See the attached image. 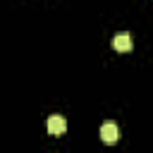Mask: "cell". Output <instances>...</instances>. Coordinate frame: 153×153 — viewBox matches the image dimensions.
<instances>
[{
  "mask_svg": "<svg viewBox=\"0 0 153 153\" xmlns=\"http://www.w3.org/2000/svg\"><path fill=\"white\" fill-rule=\"evenodd\" d=\"M100 139H103L105 143H115V141L120 139V129H117V124H115V122H105V124L100 127Z\"/></svg>",
  "mask_w": 153,
  "mask_h": 153,
  "instance_id": "7a4b0ae2",
  "label": "cell"
},
{
  "mask_svg": "<svg viewBox=\"0 0 153 153\" xmlns=\"http://www.w3.org/2000/svg\"><path fill=\"white\" fill-rule=\"evenodd\" d=\"M112 48H115L117 53H129V50H131V36H129V33H117V36L112 38Z\"/></svg>",
  "mask_w": 153,
  "mask_h": 153,
  "instance_id": "3957f363",
  "label": "cell"
},
{
  "mask_svg": "<svg viewBox=\"0 0 153 153\" xmlns=\"http://www.w3.org/2000/svg\"><path fill=\"white\" fill-rule=\"evenodd\" d=\"M67 131V122L62 115H50L48 117V134L50 136H62Z\"/></svg>",
  "mask_w": 153,
  "mask_h": 153,
  "instance_id": "6da1fadb",
  "label": "cell"
}]
</instances>
